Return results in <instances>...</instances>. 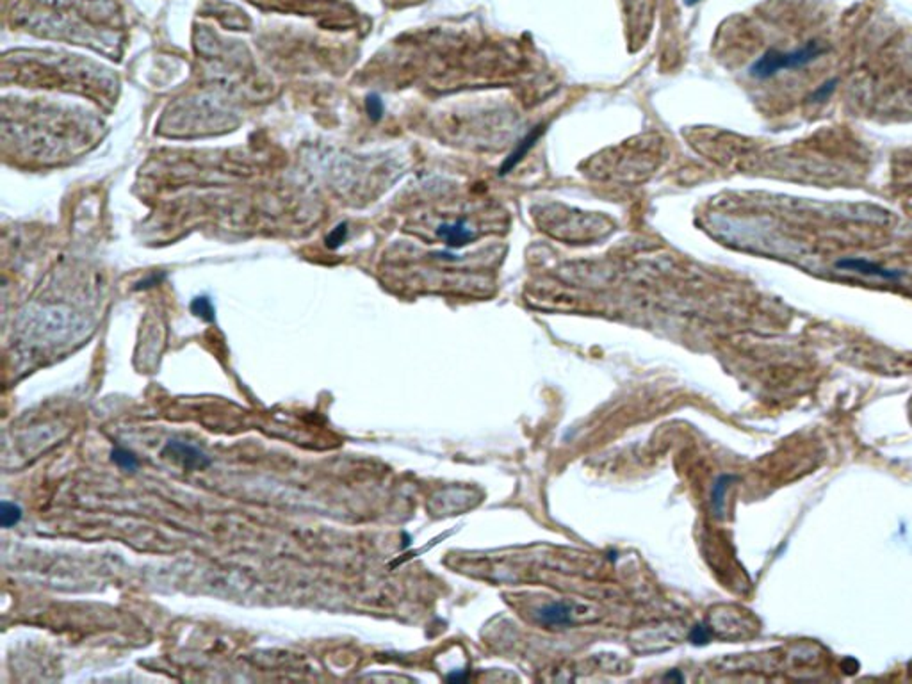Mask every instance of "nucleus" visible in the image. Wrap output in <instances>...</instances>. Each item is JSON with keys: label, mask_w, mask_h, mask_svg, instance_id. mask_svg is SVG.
I'll return each instance as SVG.
<instances>
[{"label": "nucleus", "mask_w": 912, "mask_h": 684, "mask_svg": "<svg viewBox=\"0 0 912 684\" xmlns=\"http://www.w3.org/2000/svg\"><path fill=\"white\" fill-rule=\"evenodd\" d=\"M825 52H827V49L814 39L807 42L800 49L793 50L768 49L763 56L757 57L756 61L750 65L749 77L754 80H768L780 72L802 70L816 59H820Z\"/></svg>", "instance_id": "1"}, {"label": "nucleus", "mask_w": 912, "mask_h": 684, "mask_svg": "<svg viewBox=\"0 0 912 684\" xmlns=\"http://www.w3.org/2000/svg\"><path fill=\"white\" fill-rule=\"evenodd\" d=\"M163 455H170V458L177 460L184 469H189V471H196V469L202 471V469L210 465V460L207 458L205 452H202L200 449L194 448V445L186 444V442L170 441L166 444V448H164Z\"/></svg>", "instance_id": "2"}, {"label": "nucleus", "mask_w": 912, "mask_h": 684, "mask_svg": "<svg viewBox=\"0 0 912 684\" xmlns=\"http://www.w3.org/2000/svg\"><path fill=\"white\" fill-rule=\"evenodd\" d=\"M437 237L451 250L456 248H464L471 244L476 239V234L464 217H458L455 221H444L438 224Z\"/></svg>", "instance_id": "3"}, {"label": "nucleus", "mask_w": 912, "mask_h": 684, "mask_svg": "<svg viewBox=\"0 0 912 684\" xmlns=\"http://www.w3.org/2000/svg\"><path fill=\"white\" fill-rule=\"evenodd\" d=\"M834 266H836L837 270L854 271V273L864 274V277H875L887 281H897L904 277L901 271L887 270V267L880 266V264L877 262H871V260H866V259H855V257H847V259L837 260Z\"/></svg>", "instance_id": "4"}, {"label": "nucleus", "mask_w": 912, "mask_h": 684, "mask_svg": "<svg viewBox=\"0 0 912 684\" xmlns=\"http://www.w3.org/2000/svg\"><path fill=\"white\" fill-rule=\"evenodd\" d=\"M542 130H544V129H542V127H536V129H533L531 132L526 134L524 139H522L521 143H519V145L515 146V150H513V152L509 153L508 157H506L505 163H502V166H501V175H505V173H508L509 170H513V167L517 166V164L521 163L522 159H524L526 153H528L529 150H531L533 146H535V143H536V141H538V137L542 136Z\"/></svg>", "instance_id": "5"}, {"label": "nucleus", "mask_w": 912, "mask_h": 684, "mask_svg": "<svg viewBox=\"0 0 912 684\" xmlns=\"http://www.w3.org/2000/svg\"><path fill=\"white\" fill-rule=\"evenodd\" d=\"M538 620L545 626H569L570 623V608L562 602L545 606L538 612Z\"/></svg>", "instance_id": "6"}, {"label": "nucleus", "mask_w": 912, "mask_h": 684, "mask_svg": "<svg viewBox=\"0 0 912 684\" xmlns=\"http://www.w3.org/2000/svg\"><path fill=\"white\" fill-rule=\"evenodd\" d=\"M733 479L734 476L723 474L720 476V478L715 481V485H713V490H711V505H713V509H715L718 515L723 512V502H726L727 488H729V485L733 483Z\"/></svg>", "instance_id": "7"}, {"label": "nucleus", "mask_w": 912, "mask_h": 684, "mask_svg": "<svg viewBox=\"0 0 912 684\" xmlns=\"http://www.w3.org/2000/svg\"><path fill=\"white\" fill-rule=\"evenodd\" d=\"M110 460L118 465L120 469H123V471H136L139 467L137 456L125 448H114L110 451Z\"/></svg>", "instance_id": "8"}, {"label": "nucleus", "mask_w": 912, "mask_h": 684, "mask_svg": "<svg viewBox=\"0 0 912 684\" xmlns=\"http://www.w3.org/2000/svg\"><path fill=\"white\" fill-rule=\"evenodd\" d=\"M0 521H2V528L16 526L22 521V508L18 505H15V502L2 501V505H0Z\"/></svg>", "instance_id": "9"}, {"label": "nucleus", "mask_w": 912, "mask_h": 684, "mask_svg": "<svg viewBox=\"0 0 912 684\" xmlns=\"http://www.w3.org/2000/svg\"><path fill=\"white\" fill-rule=\"evenodd\" d=\"M191 312H193L194 316L202 317L203 321H209V323L214 321V307L207 296L194 298L193 303H191Z\"/></svg>", "instance_id": "10"}, {"label": "nucleus", "mask_w": 912, "mask_h": 684, "mask_svg": "<svg viewBox=\"0 0 912 684\" xmlns=\"http://www.w3.org/2000/svg\"><path fill=\"white\" fill-rule=\"evenodd\" d=\"M688 638H690V643H693V645L697 647L706 645V643H709L711 640L709 626H706V623H697L695 627H692Z\"/></svg>", "instance_id": "11"}, {"label": "nucleus", "mask_w": 912, "mask_h": 684, "mask_svg": "<svg viewBox=\"0 0 912 684\" xmlns=\"http://www.w3.org/2000/svg\"><path fill=\"white\" fill-rule=\"evenodd\" d=\"M836 88H837V79L827 80V82H823L821 86H818V88L814 89L813 95H811V100H813V102H825L827 99H830V95L836 91Z\"/></svg>", "instance_id": "12"}, {"label": "nucleus", "mask_w": 912, "mask_h": 684, "mask_svg": "<svg viewBox=\"0 0 912 684\" xmlns=\"http://www.w3.org/2000/svg\"><path fill=\"white\" fill-rule=\"evenodd\" d=\"M346 236H348V228H346V224H344V223L338 224L337 228H334V232H331L330 236L327 237V244H328V248H337V246H341V244L344 243V241H346Z\"/></svg>", "instance_id": "13"}, {"label": "nucleus", "mask_w": 912, "mask_h": 684, "mask_svg": "<svg viewBox=\"0 0 912 684\" xmlns=\"http://www.w3.org/2000/svg\"><path fill=\"white\" fill-rule=\"evenodd\" d=\"M365 106H367V113H369V116H371V118H373V120H380L381 118V113H384V103H381L380 96H376V95L367 96V100H365Z\"/></svg>", "instance_id": "14"}, {"label": "nucleus", "mask_w": 912, "mask_h": 684, "mask_svg": "<svg viewBox=\"0 0 912 684\" xmlns=\"http://www.w3.org/2000/svg\"><path fill=\"white\" fill-rule=\"evenodd\" d=\"M448 679H449V680H462V679H467V673H465V672H452V673H449Z\"/></svg>", "instance_id": "15"}, {"label": "nucleus", "mask_w": 912, "mask_h": 684, "mask_svg": "<svg viewBox=\"0 0 912 684\" xmlns=\"http://www.w3.org/2000/svg\"><path fill=\"white\" fill-rule=\"evenodd\" d=\"M665 679H677V680H684V677H683V676H680V673H679V672H677V670H676V672H672V673H666V676H665Z\"/></svg>", "instance_id": "16"}, {"label": "nucleus", "mask_w": 912, "mask_h": 684, "mask_svg": "<svg viewBox=\"0 0 912 684\" xmlns=\"http://www.w3.org/2000/svg\"><path fill=\"white\" fill-rule=\"evenodd\" d=\"M697 2H700V0H686V4L688 6H695Z\"/></svg>", "instance_id": "17"}]
</instances>
